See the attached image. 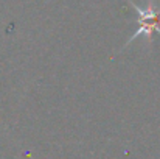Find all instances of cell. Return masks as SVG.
<instances>
[{
    "label": "cell",
    "instance_id": "cell-1",
    "mask_svg": "<svg viewBox=\"0 0 160 159\" xmlns=\"http://www.w3.org/2000/svg\"><path fill=\"white\" fill-rule=\"evenodd\" d=\"M128 2L131 3V6L137 13V24H138V27H137L135 33L129 38L126 45H129L132 41H135L140 36H145L148 41H151L152 33H159L160 34V6H156L154 0H148L145 8L138 6L132 0H128Z\"/></svg>",
    "mask_w": 160,
    "mask_h": 159
}]
</instances>
